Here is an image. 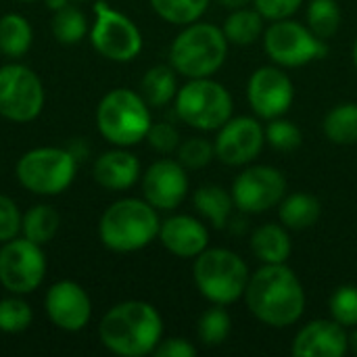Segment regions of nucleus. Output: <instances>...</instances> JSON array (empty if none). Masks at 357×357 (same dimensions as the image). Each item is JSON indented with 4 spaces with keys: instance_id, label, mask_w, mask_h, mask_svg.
Here are the masks:
<instances>
[{
    "instance_id": "nucleus-1",
    "label": "nucleus",
    "mask_w": 357,
    "mask_h": 357,
    "mask_svg": "<svg viewBox=\"0 0 357 357\" xmlns=\"http://www.w3.org/2000/svg\"><path fill=\"white\" fill-rule=\"evenodd\" d=\"M245 303L261 324L289 328L305 312V291L287 264H264L249 276Z\"/></svg>"
},
{
    "instance_id": "nucleus-2",
    "label": "nucleus",
    "mask_w": 357,
    "mask_h": 357,
    "mask_svg": "<svg viewBox=\"0 0 357 357\" xmlns=\"http://www.w3.org/2000/svg\"><path fill=\"white\" fill-rule=\"evenodd\" d=\"M98 337L115 356H149L163 339V320L157 307L146 301H123L102 316Z\"/></svg>"
},
{
    "instance_id": "nucleus-3",
    "label": "nucleus",
    "mask_w": 357,
    "mask_h": 357,
    "mask_svg": "<svg viewBox=\"0 0 357 357\" xmlns=\"http://www.w3.org/2000/svg\"><path fill=\"white\" fill-rule=\"evenodd\" d=\"M157 209L142 199H119L111 203L98 224L102 245L115 253H134L159 236Z\"/></svg>"
},
{
    "instance_id": "nucleus-4",
    "label": "nucleus",
    "mask_w": 357,
    "mask_h": 357,
    "mask_svg": "<svg viewBox=\"0 0 357 357\" xmlns=\"http://www.w3.org/2000/svg\"><path fill=\"white\" fill-rule=\"evenodd\" d=\"M226 56L228 40L224 29L203 21L184 25L169 48V65L188 79L215 75L226 63Z\"/></svg>"
},
{
    "instance_id": "nucleus-5",
    "label": "nucleus",
    "mask_w": 357,
    "mask_h": 357,
    "mask_svg": "<svg viewBox=\"0 0 357 357\" xmlns=\"http://www.w3.org/2000/svg\"><path fill=\"white\" fill-rule=\"evenodd\" d=\"M249 268L241 255L230 249L213 247L195 257L192 278L199 293L213 305H232L245 297L249 284Z\"/></svg>"
},
{
    "instance_id": "nucleus-6",
    "label": "nucleus",
    "mask_w": 357,
    "mask_h": 357,
    "mask_svg": "<svg viewBox=\"0 0 357 357\" xmlns=\"http://www.w3.org/2000/svg\"><path fill=\"white\" fill-rule=\"evenodd\" d=\"M149 102L142 94L115 88L107 92L96 107V126L102 138L115 146H134L146 138L151 128Z\"/></svg>"
},
{
    "instance_id": "nucleus-7",
    "label": "nucleus",
    "mask_w": 357,
    "mask_h": 357,
    "mask_svg": "<svg viewBox=\"0 0 357 357\" xmlns=\"http://www.w3.org/2000/svg\"><path fill=\"white\" fill-rule=\"evenodd\" d=\"M176 115L195 130H220L234 111V100L228 88L211 77H195L174 98Z\"/></svg>"
},
{
    "instance_id": "nucleus-8",
    "label": "nucleus",
    "mask_w": 357,
    "mask_h": 357,
    "mask_svg": "<svg viewBox=\"0 0 357 357\" xmlns=\"http://www.w3.org/2000/svg\"><path fill=\"white\" fill-rule=\"evenodd\" d=\"M77 172L75 155L59 146H38L23 153L17 161L15 174L19 184L42 197L65 192Z\"/></svg>"
},
{
    "instance_id": "nucleus-9",
    "label": "nucleus",
    "mask_w": 357,
    "mask_h": 357,
    "mask_svg": "<svg viewBox=\"0 0 357 357\" xmlns=\"http://www.w3.org/2000/svg\"><path fill=\"white\" fill-rule=\"evenodd\" d=\"M264 50L278 67H303L328 54L326 40H320L305 23L289 19L272 21L264 31Z\"/></svg>"
},
{
    "instance_id": "nucleus-10",
    "label": "nucleus",
    "mask_w": 357,
    "mask_h": 357,
    "mask_svg": "<svg viewBox=\"0 0 357 357\" xmlns=\"http://www.w3.org/2000/svg\"><path fill=\"white\" fill-rule=\"evenodd\" d=\"M90 42L98 54L115 63H130L142 50V33L138 25L102 0L94 4Z\"/></svg>"
},
{
    "instance_id": "nucleus-11",
    "label": "nucleus",
    "mask_w": 357,
    "mask_h": 357,
    "mask_svg": "<svg viewBox=\"0 0 357 357\" xmlns=\"http://www.w3.org/2000/svg\"><path fill=\"white\" fill-rule=\"evenodd\" d=\"M44 86L33 69L10 63L0 67V117L27 123L42 113Z\"/></svg>"
},
{
    "instance_id": "nucleus-12",
    "label": "nucleus",
    "mask_w": 357,
    "mask_h": 357,
    "mask_svg": "<svg viewBox=\"0 0 357 357\" xmlns=\"http://www.w3.org/2000/svg\"><path fill=\"white\" fill-rule=\"evenodd\" d=\"M46 276V257L42 245L23 238H10L0 247V284L13 295L33 293Z\"/></svg>"
},
{
    "instance_id": "nucleus-13",
    "label": "nucleus",
    "mask_w": 357,
    "mask_h": 357,
    "mask_svg": "<svg viewBox=\"0 0 357 357\" xmlns=\"http://www.w3.org/2000/svg\"><path fill=\"white\" fill-rule=\"evenodd\" d=\"M230 192L243 213H266L284 199L287 178L272 165H251L234 178Z\"/></svg>"
},
{
    "instance_id": "nucleus-14",
    "label": "nucleus",
    "mask_w": 357,
    "mask_h": 357,
    "mask_svg": "<svg viewBox=\"0 0 357 357\" xmlns=\"http://www.w3.org/2000/svg\"><path fill=\"white\" fill-rule=\"evenodd\" d=\"M247 100L259 119L270 121L282 117L295 100L293 79L278 65L259 67L249 77Z\"/></svg>"
},
{
    "instance_id": "nucleus-15",
    "label": "nucleus",
    "mask_w": 357,
    "mask_h": 357,
    "mask_svg": "<svg viewBox=\"0 0 357 357\" xmlns=\"http://www.w3.org/2000/svg\"><path fill=\"white\" fill-rule=\"evenodd\" d=\"M266 144V130L257 117H230L215 136V159L230 167H243L255 161Z\"/></svg>"
},
{
    "instance_id": "nucleus-16",
    "label": "nucleus",
    "mask_w": 357,
    "mask_h": 357,
    "mask_svg": "<svg viewBox=\"0 0 357 357\" xmlns=\"http://www.w3.org/2000/svg\"><path fill=\"white\" fill-rule=\"evenodd\" d=\"M142 195L157 211L176 209L188 195V174L180 161L159 159L142 174Z\"/></svg>"
},
{
    "instance_id": "nucleus-17",
    "label": "nucleus",
    "mask_w": 357,
    "mask_h": 357,
    "mask_svg": "<svg viewBox=\"0 0 357 357\" xmlns=\"http://www.w3.org/2000/svg\"><path fill=\"white\" fill-rule=\"evenodd\" d=\"M44 310L50 322L65 333H77L86 328L92 316L88 293L73 280L54 282L46 293Z\"/></svg>"
},
{
    "instance_id": "nucleus-18",
    "label": "nucleus",
    "mask_w": 357,
    "mask_h": 357,
    "mask_svg": "<svg viewBox=\"0 0 357 357\" xmlns=\"http://www.w3.org/2000/svg\"><path fill=\"white\" fill-rule=\"evenodd\" d=\"M295 357H343L349 354V333L335 320H312L293 339Z\"/></svg>"
},
{
    "instance_id": "nucleus-19",
    "label": "nucleus",
    "mask_w": 357,
    "mask_h": 357,
    "mask_svg": "<svg viewBox=\"0 0 357 357\" xmlns=\"http://www.w3.org/2000/svg\"><path fill=\"white\" fill-rule=\"evenodd\" d=\"M161 245L176 257L195 259L209 247L207 226L192 215H172L161 222L159 236Z\"/></svg>"
},
{
    "instance_id": "nucleus-20",
    "label": "nucleus",
    "mask_w": 357,
    "mask_h": 357,
    "mask_svg": "<svg viewBox=\"0 0 357 357\" xmlns=\"http://www.w3.org/2000/svg\"><path fill=\"white\" fill-rule=\"evenodd\" d=\"M92 174L98 186H102L105 190H128L140 178V161L136 155L123 151L121 146L100 155L94 163Z\"/></svg>"
},
{
    "instance_id": "nucleus-21",
    "label": "nucleus",
    "mask_w": 357,
    "mask_h": 357,
    "mask_svg": "<svg viewBox=\"0 0 357 357\" xmlns=\"http://www.w3.org/2000/svg\"><path fill=\"white\" fill-rule=\"evenodd\" d=\"M251 251L261 264H287L293 253L289 228L282 224H264L251 234Z\"/></svg>"
},
{
    "instance_id": "nucleus-22",
    "label": "nucleus",
    "mask_w": 357,
    "mask_h": 357,
    "mask_svg": "<svg viewBox=\"0 0 357 357\" xmlns=\"http://www.w3.org/2000/svg\"><path fill=\"white\" fill-rule=\"evenodd\" d=\"M278 218L289 230L301 232L318 224L322 218V203L310 192H291L278 203Z\"/></svg>"
},
{
    "instance_id": "nucleus-23",
    "label": "nucleus",
    "mask_w": 357,
    "mask_h": 357,
    "mask_svg": "<svg viewBox=\"0 0 357 357\" xmlns=\"http://www.w3.org/2000/svg\"><path fill=\"white\" fill-rule=\"evenodd\" d=\"M192 203H195V209L201 213V218H205L213 228L222 230L228 226L232 218V209H234V199H232V192H228L220 184L201 186L195 192Z\"/></svg>"
},
{
    "instance_id": "nucleus-24",
    "label": "nucleus",
    "mask_w": 357,
    "mask_h": 357,
    "mask_svg": "<svg viewBox=\"0 0 357 357\" xmlns=\"http://www.w3.org/2000/svg\"><path fill=\"white\" fill-rule=\"evenodd\" d=\"M140 94L149 107H165L178 94V77L172 65H155L140 79Z\"/></svg>"
},
{
    "instance_id": "nucleus-25",
    "label": "nucleus",
    "mask_w": 357,
    "mask_h": 357,
    "mask_svg": "<svg viewBox=\"0 0 357 357\" xmlns=\"http://www.w3.org/2000/svg\"><path fill=\"white\" fill-rule=\"evenodd\" d=\"M264 17L255 8H236L224 21V36L228 44L234 46H251L264 36Z\"/></svg>"
},
{
    "instance_id": "nucleus-26",
    "label": "nucleus",
    "mask_w": 357,
    "mask_h": 357,
    "mask_svg": "<svg viewBox=\"0 0 357 357\" xmlns=\"http://www.w3.org/2000/svg\"><path fill=\"white\" fill-rule=\"evenodd\" d=\"M322 130L333 144H357V102H341L333 107L322 121Z\"/></svg>"
},
{
    "instance_id": "nucleus-27",
    "label": "nucleus",
    "mask_w": 357,
    "mask_h": 357,
    "mask_svg": "<svg viewBox=\"0 0 357 357\" xmlns=\"http://www.w3.org/2000/svg\"><path fill=\"white\" fill-rule=\"evenodd\" d=\"M33 40L29 21L19 13H8L0 19V52L8 59L23 56Z\"/></svg>"
},
{
    "instance_id": "nucleus-28",
    "label": "nucleus",
    "mask_w": 357,
    "mask_h": 357,
    "mask_svg": "<svg viewBox=\"0 0 357 357\" xmlns=\"http://www.w3.org/2000/svg\"><path fill=\"white\" fill-rule=\"evenodd\" d=\"M61 218L50 205H36L27 209L21 218V232L27 241L36 245H46L54 238Z\"/></svg>"
},
{
    "instance_id": "nucleus-29",
    "label": "nucleus",
    "mask_w": 357,
    "mask_h": 357,
    "mask_svg": "<svg viewBox=\"0 0 357 357\" xmlns=\"http://www.w3.org/2000/svg\"><path fill=\"white\" fill-rule=\"evenodd\" d=\"M230 331H232V318L224 310V305H213L205 310L197 322V335L205 347L224 345L230 337Z\"/></svg>"
},
{
    "instance_id": "nucleus-30",
    "label": "nucleus",
    "mask_w": 357,
    "mask_h": 357,
    "mask_svg": "<svg viewBox=\"0 0 357 357\" xmlns=\"http://www.w3.org/2000/svg\"><path fill=\"white\" fill-rule=\"evenodd\" d=\"M341 6L337 0H310L307 4V27L320 38L331 40L341 29Z\"/></svg>"
},
{
    "instance_id": "nucleus-31",
    "label": "nucleus",
    "mask_w": 357,
    "mask_h": 357,
    "mask_svg": "<svg viewBox=\"0 0 357 357\" xmlns=\"http://www.w3.org/2000/svg\"><path fill=\"white\" fill-rule=\"evenodd\" d=\"M153 10L167 23L188 25L199 21L211 0H149Z\"/></svg>"
},
{
    "instance_id": "nucleus-32",
    "label": "nucleus",
    "mask_w": 357,
    "mask_h": 357,
    "mask_svg": "<svg viewBox=\"0 0 357 357\" xmlns=\"http://www.w3.org/2000/svg\"><path fill=\"white\" fill-rule=\"evenodd\" d=\"M88 31V19L86 15L67 4L59 10H54V17H52V33L56 38V42L61 44H77Z\"/></svg>"
},
{
    "instance_id": "nucleus-33",
    "label": "nucleus",
    "mask_w": 357,
    "mask_h": 357,
    "mask_svg": "<svg viewBox=\"0 0 357 357\" xmlns=\"http://www.w3.org/2000/svg\"><path fill=\"white\" fill-rule=\"evenodd\" d=\"M264 130H266V144H270L272 149H276L280 153L297 151L303 142L301 128L295 121L284 119V117L270 119Z\"/></svg>"
},
{
    "instance_id": "nucleus-34",
    "label": "nucleus",
    "mask_w": 357,
    "mask_h": 357,
    "mask_svg": "<svg viewBox=\"0 0 357 357\" xmlns=\"http://www.w3.org/2000/svg\"><path fill=\"white\" fill-rule=\"evenodd\" d=\"M33 320L31 307L19 299V295L6 297L0 301V331L6 335H17L29 328Z\"/></svg>"
},
{
    "instance_id": "nucleus-35",
    "label": "nucleus",
    "mask_w": 357,
    "mask_h": 357,
    "mask_svg": "<svg viewBox=\"0 0 357 357\" xmlns=\"http://www.w3.org/2000/svg\"><path fill=\"white\" fill-rule=\"evenodd\" d=\"M331 316L335 322H339L345 328L357 326V287L343 284L339 287L331 297Z\"/></svg>"
},
{
    "instance_id": "nucleus-36",
    "label": "nucleus",
    "mask_w": 357,
    "mask_h": 357,
    "mask_svg": "<svg viewBox=\"0 0 357 357\" xmlns=\"http://www.w3.org/2000/svg\"><path fill=\"white\" fill-rule=\"evenodd\" d=\"M213 159H215V146L207 138L195 136V138L180 142V146H178V161L186 169H203Z\"/></svg>"
},
{
    "instance_id": "nucleus-37",
    "label": "nucleus",
    "mask_w": 357,
    "mask_h": 357,
    "mask_svg": "<svg viewBox=\"0 0 357 357\" xmlns=\"http://www.w3.org/2000/svg\"><path fill=\"white\" fill-rule=\"evenodd\" d=\"M144 140H149V144H151L157 153H163V155L174 153V151H178V146H180V134H178V130H176L172 123H165V121H161V123H151L149 134H146Z\"/></svg>"
},
{
    "instance_id": "nucleus-38",
    "label": "nucleus",
    "mask_w": 357,
    "mask_h": 357,
    "mask_svg": "<svg viewBox=\"0 0 357 357\" xmlns=\"http://www.w3.org/2000/svg\"><path fill=\"white\" fill-rule=\"evenodd\" d=\"M21 218L17 203L10 197L0 195V243H6L21 232Z\"/></svg>"
},
{
    "instance_id": "nucleus-39",
    "label": "nucleus",
    "mask_w": 357,
    "mask_h": 357,
    "mask_svg": "<svg viewBox=\"0 0 357 357\" xmlns=\"http://www.w3.org/2000/svg\"><path fill=\"white\" fill-rule=\"evenodd\" d=\"M303 0H253L255 10L266 19V21H280L289 19L299 10Z\"/></svg>"
},
{
    "instance_id": "nucleus-40",
    "label": "nucleus",
    "mask_w": 357,
    "mask_h": 357,
    "mask_svg": "<svg viewBox=\"0 0 357 357\" xmlns=\"http://www.w3.org/2000/svg\"><path fill=\"white\" fill-rule=\"evenodd\" d=\"M153 356L157 357H195L197 347L182 337H172V339H161L159 345L155 347Z\"/></svg>"
},
{
    "instance_id": "nucleus-41",
    "label": "nucleus",
    "mask_w": 357,
    "mask_h": 357,
    "mask_svg": "<svg viewBox=\"0 0 357 357\" xmlns=\"http://www.w3.org/2000/svg\"><path fill=\"white\" fill-rule=\"evenodd\" d=\"M224 8H228V10H236V8H245V6H249L253 0H218Z\"/></svg>"
},
{
    "instance_id": "nucleus-42",
    "label": "nucleus",
    "mask_w": 357,
    "mask_h": 357,
    "mask_svg": "<svg viewBox=\"0 0 357 357\" xmlns=\"http://www.w3.org/2000/svg\"><path fill=\"white\" fill-rule=\"evenodd\" d=\"M69 4V0H46V6L50 8V10H59V8H63V6H67Z\"/></svg>"
},
{
    "instance_id": "nucleus-43",
    "label": "nucleus",
    "mask_w": 357,
    "mask_h": 357,
    "mask_svg": "<svg viewBox=\"0 0 357 357\" xmlns=\"http://www.w3.org/2000/svg\"><path fill=\"white\" fill-rule=\"evenodd\" d=\"M349 351L357 356V326L349 333Z\"/></svg>"
},
{
    "instance_id": "nucleus-44",
    "label": "nucleus",
    "mask_w": 357,
    "mask_h": 357,
    "mask_svg": "<svg viewBox=\"0 0 357 357\" xmlns=\"http://www.w3.org/2000/svg\"><path fill=\"white\" fill-rule=\"evenodd\" d=\"M354 63H356V67H357V40H356V44H354Z\"/></svg>"
},
{
    "instance_id": "nucleus-45",
    "label": "nucleus",
    "mask_w": 357,
    "mask_h": 357,
    "mask_svg": "<svg viewBox=\"0 0 357 357\" xmlns=\"http://www.w3.org/2000/svg\"><path fill=\"white\" fill-rule=\"evenodd\" d=\"M23 2H29V0H23Z\"/></svg>"
}]
</instances>
